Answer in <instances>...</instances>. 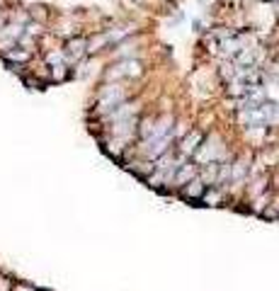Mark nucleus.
I'll use <instances>...</instances> for the list:
<instances>
[{
	"label": "nucleus",
	"instance_id": "7",
	"mask_svg": "<svg viewBox=\"0 0 279 291\" xmlns=\"http://www.w3.org/2000/svg\"><path fill=\"white\" fill-rule=\"evenodd\" d=\"M12 291H39V289L29 287V284H12Z\"/></svg>",
	"mask_w": 279,
	"mask_h": 291
},
{
	"label": "nucleus",
	"instance_id": "3",
	"mask_svg": "<svg viewBox=\"0 0 279 291\" xmlns=\"http://www.w3.org/2000/svg\"><path fill=\"white\" fill-rule=\"evenodd\" d=\"M202 189H204V184L199 180H194L192 184H189V189L185 192V197H189V199H199L202 197Z\"/></svg>",
	"mask_w": 279,
	"mask_h": 291
},
{
	"label": "nucleus",
	"instance_id": "6",
	"mask_svg": "<svg viewBox=\"0 0 279 291\" xmlns=\"http://www.w3.org/2000/svg\"><path fill=\"white\" fill-rule=\"evenodd\" d=\"M192 172H194V170H192V167H180V175H177V182H182L185 180V177H189V175H192Z\"/></svg>",
	"mask_w": 279,
	"mask_h": 291
},
{
	"label": "nucleus",
	"instance_id": "4",
	"mask_svg": "<svg viewBox=\"0 0 279 291\" xmlns=\"http://www.w3.org/2000/svg\"><path fill=\"white\" fill-rule=\"evenodd\" d=\"M199 141H202V136H199V134H192V136H189V141L185 139V144H182V150H185V153H192V150L197 148L194 144H199Z\"/></svg>",
	"mask_w": 279,
	"mask_h": 291
},
{
	"label": "nucleus",
	"instance_id": "5",
	"mask_svg": "<svg viewBox=\"0 0 279 291\" xmlns=\"http://www.w3.org/2000/svg\"><path fill=\"white\" fill-rule=\"evenodd\" d=\"M0 291H12V282L0 272Z\"/></svg>",
	"mask_w": 279,
	"mask_h": 291
},
{
	"label": "nucleus",
	"instance_id": "2",
	"mask_svg": "<svg viewBox=\"0 0 279 291\" xmlns=\"http://www.w3.org/2000/svg\"><path fill=\"white\" fill-rule=\"evenodd\" d=\"M245 172H248V165L243 163V160H238V163L233 165V172H231V177H228V180L233 182V184H238V182L245 180Z\"/></svg>",
	"mask_w": 279,
	"mask_h": 291
},
{
	"label": "nucleus",
	"instance_id": "1",
	"mask_svg": "<svg viewBox=\"0 0 279 291\" xmlns=\"http://www.w3.org/2000/svg\"><path fill=\"white\" fill-rule=\"evenodd\" d=\"M85 46H88V41H85L83 36H75V39H71V41L66 44V49H63V56H66L68 61H78L80 56L85 54Z\"/></svg>",
	"mask_w": 279,
	"mask_h": 291
}]
</instances>
